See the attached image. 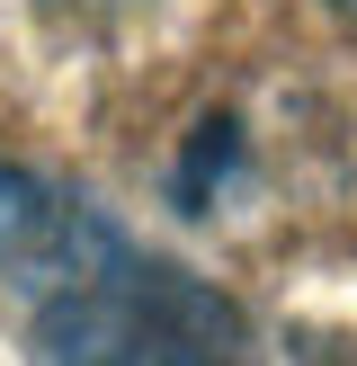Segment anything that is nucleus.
Segmentation results:
<instances>
[{
	"label": "nucleus",
	"instance_id": "obj_3",
	"mask_svg": "<svg viewBox=\"0 0 357 366\" xmlns=\"http://www.w3.org/2000/svg\"><path fill=\"white\" fill-rule=\"evenodd\" d=\"M54 18H81V27H99V18H125V9H143V0H45Z\"/></svg>",
	"mask_w": 357,
	"mask_h": 366
},
{
	"label": "nucleus",
	"instance_id": "obj_4",
	"mask_svg": "<svg viewBox=\"0 0 357 366\" xmlns=\"http://www.w3.org/2000/svg\"><path fill=\"white\" fill-rule=\"evenodd\" d=\"M331 9H348V18H357V0H331Z\"/></svg>",
	"mask_w": 357,
	"mask_h": 366
},
{
	"label": "nucleus",
	"instance_id": "obj_2",
	"mask_svg": "<svg viewBox=\"0 0 357 366\" xmlns=\"http://www.w3.org/2000/svg\"><path fill=\"white\" fill-rule=\"evenodd\" d=\"M241 161H250V143H241V117H206L188 134V152H178V170H170V197H178V214H214V197L241 179Z\"/></svg>",
	"mask_w": 357,
	"mask_h": 366
},
{
	"label": "nucleus",
	"instance_id": "obj_1",
	"mask_svg": "<svg viewBox=\"0 0 357 366\" xmlns=\"http://www.w3.org/2000/svg\"><path fill=\"white\" fill-rule=\"evenodd\" d=\"M0 277L36 304V349L54 357H223L241 322L214 286L152 259L116 214L54 188L36 170H0Z\"/></svg>",
	"mask_w": 357,
	"mask_h": 366
}]
</instances>
